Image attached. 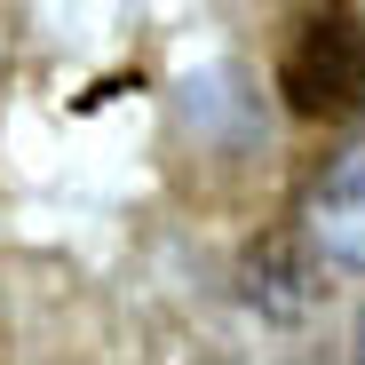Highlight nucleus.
Here are the masks:
<instances>
[{
  "label": "nucleus",
  "instance_id": "1",
  "mask_svg": "<svg viewBox=\"0 0 365 365\" xmlns=\"http://www.w3.org/2000/svg\"><path fill=\"white\" fill-rule=\"evenodd\" d=\"M278 88H286V111L302 119H357L365 111V24L341 9H310L278 64Z\"/></svg>",
  "mask_w": 365,
  "mask_h": 365
},
{
  "label": "nucleus",
  "instance_id": "4",
  "mask_svg": "<svg viewBox=\"0 0 365 365\" xmlns=\"http://www.w3.org/2000/svg\"><path fill=\"white\" fill-rule=\"evenodd\" d=\"M357 357H365V326H357Z\"/></svg>",
  "mask_w": 365,
  "mask_h": 365
},
{
  "label": "nucleus",
  "instance_id": "2",
  "mask_svg": "<svg viewBox=\"0 0 365 365\" xmlns=\"http://www.w3.org/2000/svg\"><path fill=\"white\" fill-rule=\"evenodd\" d=\"M302 238H310L318 262L365 270V135L349 151H334V167L318 175L310 207H302Z\"/></svg>",
  "mask_w": 365,
  "mask_h": 365
},
{
  "label": "nucleus",
  "instance_id": "3",
  "mask_svg": "<svg viewBox=\"0 0 365 365\" xmlns=\"http://www.w3.org/2000/svg\"><path fill=\"white\" fill-rule=\"evenodd\" d=\"M238 294H247V310H262L270 326H302L318 302V262H310V238H255L247 255H238Z\"/></svg>",
  "mask_w": 365,
  "mask_h": 365
}]
</instances>
